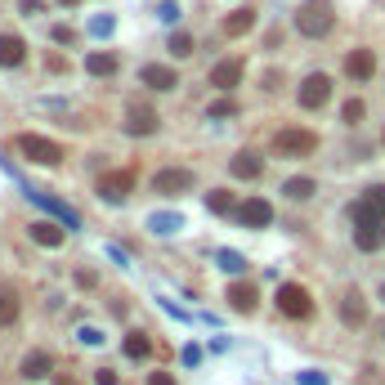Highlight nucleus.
Here are the masks:
<instances>
[{
    "instance_id": "obj_6",
    "label": "nucleus",
    "mask_w": 385,
    "mask_h": 385,
    "mask_svg": "<svg viewBox=\"0 0 385 385\" xmlns=\"http://www.w3.org/2000/svg\"><path fill=\"white\" fill-rule=\"evenodd\" d=\"M296 99H300V107H309V112H314V107H322V103L332 99V77H327V72H309V77L300 81V94H296Z\"/></svg>"
},
{
    "instance_id": "obj_14",
    "label": "nucleus",
    "mask_w": 385,
    "mask_h": 385,
    "mask_svg": "<svg viewBox=\"0 0 385 385\" xmlns=\"http://www.w3.org/2000/svg\"><path fill=\"white\" fill-rule=\"evenodd\" d=\"M139 81H143L148 90H175V86H179V72L166 67V63H148V67L139 72Z\"/></svg>"
},
{
    "instance_id": "obj_13",
    "label": "nucleus",
    "mask_w": 385,
    "mask_h": 385,
    "mask_svg": "<svg viewBox=\"0 0 385 385\" xmlns=\"http://www.w3.org/2000/svg\"><path fill=\"white\" fill-rule=\"evenodd\" d=\"M211 86L215 90H237V86H242V63H237V58H224V63H215L211 67Z\"/></svg>"
},
{
    "instance_id": "obj_4",
    "label": "nucleus",
    "mask_w": 385,
    "mask_h": 385,
    "mask_svg": "<svg viewBox=\"0 0 385 385\" xmlns=\"http://www.w3.org/2000/svg\"><path fill=\"white\" fill-rule=\"evenodd\" d=\"M18 152L27 162H36V166H58V162H63V143L45 139V135H32V130H27V135H18Z\"/></svg>"
},
{
    "instance_id": "obj_29",
    "label": "nucleus",
    "mask_w": 385,
    "mask_h": 385,
    "mask_svg": "<svg viewBox=\"0 0 385 385\" xmlns=\"http://www.w3.org/2000/svg\"><path fill=\"white\" fill-rule=\"evenodd\" d=\"M0 322H5V327H9V322H18V300L9 292H0Z\"/></svg>"
},
{
    "instance_id": "obj_25",
    "label": "nucleus",
    "mask_w": 385,
    "mask_h": 385,
    "mask_svg": "<svg viewBox=\"0 0 385 385\" xmlns=\"http://www.w3.org/2000/svg\"><path fill=\"white\" fill-rule=\"evenodd\" d=\"M148 228L152 233H179V228H184V220H179V215H171V211H157V215H148Z\"/></svg>"
},
{
    "instance_id": "obj_15",
    "label": "nucleus",
    "mask_w": 385,
    "mask_h": 385,
    "mask_svg": "<svg viewBox=\"0 0 385 385\" xmlns=\"http://www.w3.org/2000/svg\"><path fill=\"white\" fill-rule=\"evenodd\" d=\"M341 322H345V327H363V322H367V300H363V292H345L341 296Z\"/></svg>"
},
{
    "instance_id": "obj_18",
    "label": "nucleus",
    "mask_w": 385,
    "mask_h": 385,
    "mask_svg": "<svg viewBox=\"0 0 385 385\" xmlns=\"http://www.w3.org/2000/svg\"><path fill=\"white\" fill-rule=\"evenodd\" d=\"M228 305H233L237 314H251V309L260 305V292L251 282H233V287H228Z\"/></svg>"
},
{
    "instance_id": "obj_22",
    "label": "nucleus",
    "mask_w": 385,
    "mask_h": 385,
    "mask_svg": "<svg viewBox=\"0 0 385 385\" xmlns=\"http://www.w3.org/2000/svg\"><path fill=\"white\" fill-rule=\"evenodd\" d=\"M50 367H54L50 354H41V350L22 358V377H27V381H45V377H50Z\"/></svg>"
},
{
    "instance_id": "obj_5",
    "label": "nucleus",
    "mask_w": 385,
    "mask_h": 385,
    "mask_svg": "<svg viewBox=\"0 0 385 385\" xmlns=\"http://www.w3.org/2000/svg\"><path fill=\"white\" fill-rule=\"evenodd\" d=\"M273 300H278V314H287V318H309L314 314V300H309V292L300 282H282Z\"/></svg>"
},
{
    "instance_id": "obj_3",
    "label": "nucleus",
    "mask_w": 385,
    "mask_h": 385,
    "mask_svg": "<svg viewBox=\"0 0 385 385\" xmlns=\"http://www.w3.org/2000/svg\"><path fill=\"white\" fill-rule=\"evenodd\" d=\"M350 220H354V247L358 251H381L385 247V220L381 215H367V211L350 207Z\"/></svg>"
},
{
    "instance_id": "obj_17",
    "label": "nucleus",
    "mask_w": 385,
    "mask_h": 385,
    "mask_svg": "<svg viewBox=\"0 0 385 385\" xmlns=\"http://www.w3.org/2000/svg\"><path fill=\"white\" fill-rule=\"evenodd\" d=\"M22 58H27V45H22V36L5 32V36H0V67H18Z\"/></svg>"
},
{
    "instance_id": "obj_37",
    "label": "nucleus",
    "mask_w": 385,
    "mask_h": 385,
    "mask_svg": "<svg viewBox=\"0 0 385 385\" xmlns=\"http://www.w3.org/2000/svg\"><path fill=\"white\" fill-rule=\"evenodd\" d=\"M18 9H22L27 18H32V14H45V5H41V0H18Z\"/></svg>"
},
{
    "instance_id": "obj_34",
    "label": "nucleus",
    "mask_w": 385,
    "mask_h": 385,
    "mask_svg": "<svg viewBox=\"0 0 385 385\" xmlns=\"http://www.w3.org/2000/svg\"><path fill=\"white\" fill-rule=\"evenodd\" d=\"M157 18H162V22H175V18H179V5H175V0H162V5H157Z\"/></svg>"
},
{
    "instance_id": "obj_28",
    "label": "nucleus",
    "mask_w": 385,
    "mask_h": 385,
    "mask_svg": "<svg viewBox=\"0 0 385 385\" xmlns=\"http://www.w3.org/2000/svg\"><path fill=\"white\" fill-rule=\"evenodd\" d=\"M215 260H220L224 273H247V260L237 256V251H215Z\"/></svg>"
},
{
    "instance_id": "obj_2",
    "label": "nucleus",
    "mask_w": 385,
    "mask_h": 385,
    "mask_svg": "<svg viewBox=\"0 0 385 385\" xmlns=\"http://www.w3.org/2000/svg\"><path fill=\"white\" fill-rule=\"evenodd\" d=\"M314 148H318V135L305 126H282L273 135V152L278 157H314Z\"/></svg>"
},
{
    "instance_id": "obj_21",
    "label": "nucleus",
    "mask_w": 385,
    "mask_h": 385,
    "mask_svg": "<svg viewBox=\"0 0 385 385\" xmlns=\"http://www.w3.org/2000/svg\"><path fill=\"white\" fill-rule=\"evenodd\" d=\"M354 207H358V211H367V215H381V220H385V184L363 188V197H358Z\"/></svg>"
},
{
    "instance_id": "obj_26",
    "label": "nucleus",
    "mask_w": 385,
    "mask_h": 385,
    "mask_svg": "<svg viewBox=\"0 0 385 385\" xmlns=\"http://www.w3.org/2000/svg\"><path fill=\"white\" fill-rule=\"evenodd\" d=\"M86 67H90V77H112V72H117V54H99V50H94L86 58Z\"/></svg>"
},
{
    "instance_id": "obj_9",
    "label": "nucleus",
    "mask_w": 385,
    "mask_h": 385,
    "mask_svg": "<svg viewBox=\"0 0 385 385\" xmlns=\"http://www.w3.org/2000/svg\"><path fill=\"white\" fill-rule=\"evenodd\" d=\"M27 197H32V202H41V207H45V211H50V215H54V220H58V224H63V228H67V233H72V228H81V215H77V211H72V207H67V202H54V197H50V192H41V188H27Z\"/></svg>"
},
{
    "instance_id": "obj_45",
    "label": "nucleus",
    "mask_w": 385,
    "mask_h": 385,
    "mask_svg": "<svg viewBox=\"0 0 385 385\" xmlns=\"http://www.w3.org/2000/svg\"><path fill=\"white\" fill-rule=\"evenodd\" d=\"M58 5H77V0H58Z\"/></svg>"
},
{
    "instance_id": "obj_16",
    "label": "nucleus",
    "mask_w": 385,
    "mask_h": 385,
    "mask_svg": "<svg viewBox=\"0 0 385 385\" xmlns=\"http://www.w3.org/2000/svg\"><path fill=\"white\" fill-rule=\"evenodd\" d=\"M157 112H152V107H130V112H126V135H157Z\"/></svg>"
},
{
    "instance_id": "obj_39",
    "label": "nucleus",
    "mask_w": 385,
    "mask_h": 385,
    "mask_svg": "<svg viewBox=\"0 0 385 385\" xmlns=\"http://www.w3.org/2000/svg\"><path fill=\"white\" fill-rule=\"evenodd\" d=\"M99 278H94V269H77V287H94Z\"/></svg>"
},
{
    "instance_id": "obj_27",
    "label": "nucleus",
    "mask_w": 385,
    "mask_h": 385,
    "mask_svg": "<svg viewBox=\"0 0 385 385\" xmlns=\"http://www.w3.org/2000/svg\"><path fill=\"white\" fill-rule=\"evenodd\" d=\"M148 354H152V341L143 332H130L126 336V358H148Z\"/></svg>"
},
{
    "instance_id": "obj_1",
    "label": "nucleus",
    "mask_w": 385,
    "mask_h": 385,
    "mask_svg": "<svg viewBox=\"0 0 385 385\" xmlns=\"http://www.w3.org/2000/svg\"><path fill=\"white\" fill-rule=\"evenodd\" d=\"M332 22H336V14H332L327 0H305V5L296 9V32H300V36H309V41L327 36V32H332Z\"/></svg>"
},
{
    "instance_id": "obj_38",
    "label": "nucleus",
    "mask_w": 385,
    "mask_h": 385,
    "mask_svg": "<svg viewBox=\"0 0 385 385\" xmlns=\"http://www.w3.org/2000/svg\"><path fill=\"white\" fill-rule=\"evenodd\" d=\"M300 385H327V377L322 372H300Z\"/></svg>"
},
{
    "instance_id": "obj_23",
    "label": "nucleus",
    "mask_w": 385,
    "mask_h": 385,
    "mask_svg": "<svg viewBox=\"0 0 385 385\" xmlns=\"http://www.w3.org/2000/svg\"><path fill=\"white\" fill-rule=\"evenodd\" d=\"M314 179H309V175H296V179H287V184H282V192H287V197H292V202H305V197H314Z\"/></svg>"
},
{
    "instance_id": "obj_41",
    "label": "nucleus",
    "mask_w": 385,
    "mask_h": 385,
    "mask_svg": "<svg viewBox=\"0 0 385 385\" xmlns=\"http://www.w3.org/2000/svg\"><path fill=\"white\" fill-rule=\"evenodd\" d=\"M148 385H175V377H171V372H152Z\"/></svg>"
},
{
    "instance_id": "obj_36",
    "label": "nucleus",
    "mask_w": 385,
    "mask_h": 385,
    "mask_svg": "<svg viewBox=\"0 0 385 385\" xmlns=\"http://www.w3.org/2000/svg\"><path fill=\"white\" fill-rule=\"evenodd\" d=\"M54 41H58V45H72V41H77V32H72L67 22H58V27H54Z\"/></svg>"
},
{
    "instance_id": "obj_8",
    "label": "nucleus",
    "mask_w": 385,
    "mask_h": 385,
    "mask_svg": "<svg viewBox=\"0 0 385 385\" xmlns=\"http://www.w3.org/2000/svg\"><path fill=\"white\" fill-rule=\"evenodd\" d=\"M135 192V171H107L99 179V197L103 202H126Z\"/></svg>"
},
{
    "instance_id": "obj_35",
    "label": "nucleus",
    "mask_w": 385,
    "mask_h": 385,
    "mask_svg": "<svg viewBox=\"0 0 385 385\" xmlns=\"http://www.w3.org/2000/svg\"><path fill=\"white\" fill-rule=\"evenodd\" d=\"M77 336H81V345H103V332L99 327H81Z\"/></svg>"
},
{
    "instance_id": "obj_12",
    "label": "nucleus",
    "mask_w": 385,
    "mask_h": 385,
    "mask_svg": "<svg viewBox=\"0 0 385 385\" xmlns=\"http://www.w3.org/2000/svg\"><path fill=\"white\" fill-rule=\"evenodd\" d=\"M27 233H32V242H36V247H45V251H54V247H63V242H67V228H63V224H54V220H36Z\"/></svg>"
},
{
    "instance_id": "obj_32",
    "label": "nucleus",
    "mask_w": 385,
    "mask_h": 385,
    "mask_svg": "<svg viewBox=\"0 0 385 385\" xmlns=\"http://www.w3.org/2000/svg\"><path fill=\"white\" fill-rule=\"evenodd\" d=\"M363 112H367V107H363V99H350V103L341 107V117H345L350 126H358V122H363Z\"/></svg>"
},
{
    "instance_id": "obj_42",
    "label": "nucleus",
    "mask_w": 385,
    "mask_h": 385,
    "mask_svg": "<svg viewBox=\"0 0 385 385\" xmlns=\"http://www.w3.org/2000/svg\"><path fill=\"white\" fill-rule=\"evenodd\" d=\"M94 385H117V377H112V372L103 367V372H94Z\"/></svg>"
},
{
    "instance_id": "obj_30",
    "label": "nucleus",
    "mask_w": 385,
    "mask_h": 385,
    "mask_svg": "<svg viewBox=\"0 0 385 385\" xmlns=\"http://www.w3.org/2000/svg\"><path fill=\"white\" fill-rule=\"evenodd\" d=\"M171 54H175V58H188V54H192V36H188V32H175V36H171Z\"/></svg>"
},
{
    "instance_id": "obj_40",
    "label": "nucleus",
    "mask_w": 385,
    "mask_h": 385,
    "mask_svg": "<svg viewBox=\"0 0 385 385\" xmlns=\"http://www.w3.org/2000/svg\"><path fill=\"white\" fill-rule=\"evenodd\" d=\"M197 358H202V350H197V345H188V350H184V367H197Z\"/></svg>"
},
{
    "instance_id": "obj_46",
    "label": "nucleus",
    "mask_w": 385,
    "mask_h": 385,
    "mask_svg": "<svg viewBox=\"0 0 385 385\" xmlns=\"http://www.w3.org/2000/svg\"><path fill=\"white\" fill-rule=\"evenodd\" d=\"M381 336H385V322H381Z\"/></svg>"
},
{
    "instance_id": "obj_31",
    "label": "nucleus",
    "mask_w": 385,
    "mask_h": 385,
    "mask_svg": "<svg viewBox=\"0 0 385 385\" xmlns=\"http://www.w3.org/2000/svg\"><path fill=\"white\" fill-rule=\"evenodd\" d=\"M112 27H117L112 14H94V18H90V32H94V36H112Z\"/></svg>"
},
{
    "instance_id": "obj_44",
    "label": "nucleus",
    "mask_w": 385,
    "mask_h": 385,
    "mask_svg": "<svg viewBox=\"0 0 385 385\" xmlns=\"http://www.w3.org/2000/svg\"><path fill=\"white\" fill-rule=\"evenodd\" d=\"M377 296H381V300H385V282H381V292H377Z\"/></svg>"
},
{
    "instance_id": "obj_24",
    "label": "nucleus",
    "mask_w": 385,
    "mask_h": 385,
    "mask_svg": "<svg viewBox=\"0 0 385 385\" xmlns=\"http://www.w3.org/2000/svg\"><path fill=\"white\" fill-rule=\"evenodd\" d=\"M207 211H215V215H233V211H237L233 192H228V188H215V192H207Z\"/></svg>"
},
{
    "instance_id": "obj_7",
    "label": "nucleus",
    "mask_w": 385,
    "mask_h": 385,
    "mask_svg": "<svg viewBox=\"0 0 385 385\" xmlns=\"http://www.w3.org/2000/svg\"><path fill=\"white\" fill-rule=\"evenodd\" d=\"M152 188H157L162 197L188 192V188H192V171H188V166H166V171H157V175H152Z\"/></svg>"
},
{
    "instance_id": "obj_43",
    "label": "nucleus",
    "mask_w": 385,
    "mask_h": 385,
    "mask_svg": "<svg viewBox=\"0 0 385 385\" xmlns=\"http://www.w3.org/2000/svg\"><path fill=\"white\" fill-rule=\"evenodd\" d=\"M58 385H77V381H72V377H63V381H58Z\"/></svg>"
},
{
    "instance_id": "obj_33",
    "label": "nucleus",
    "mask_w": 385,
    "mask_h": 385,
    "mask_svg": "<svg viewBox=\"0 0 385 385\" xmlns=\"http://www.w3.org/2000/svg\"><path fill=\"white\" fill-rule=\"evenodd\" d=\"M233 112H237L233 99H215V103H211V122H220V117H233Z\"/></svg>"
},
{
    "instance_id": "obj_47",
    "label": "nucleus",
    "mask_w": 385,
    "mask_h": 385,
    "mask_svg": "<svg viewBox=\"0 0 385 385\" xmlns=\"http://www.w3.org/2000/svg\"><path fill=\"white\" fill-rule=\"evenodd\" d=\"M381 143H385V135H381Z\"/></svg>"
},
{
    "instance_id": "obj_10",
    "label": "nucleus",
    "mask_w": 385,
    "mask_h": 385,
    "mask_svg": "<svg viewBox=\"0 0 385 385\" xmlns=\"http://www.w3.org/2000/svg\"><path fill=\"white\" fill-rule=\"evenodd\" d=\"M233 215H237V220H242L247 228H269V224H273V207H269L264 197H247Z\"/></svg>"
},
{
    "instance_id": "obj_20",
    "label": "nucleus",
    "mask_w": 385,
    "mask_h": 385,
    "mask_svg": "<svg viewBox=\"0 0 385 385\" xmlns=\"http://www.w3.org/2000/svg\"><path fill=\"white\" fill-rule=\"evenodd\" d=\"M228 171H233L237 179H260V171H264V162L256 157V152H237V157L228 162Z\"/></svg>"
},
{
    "instance_id": "obj_11",
    "label": "nucleus",
    "mask_w": 385,
    "mask_h": 385,
    "mask_svg": "<svg viewBox=\"0 0 385 385\" xmlns=\"http://www.w3.org/2000/svg\"><path fill=\"white\" fill-rule=\"evenodd\" d=\"M372 72H377V54H372L367 45H358V50L345 54V77L350 81H372Z\"/></svg>"
},
{
    "instance_id": "obj_19",
    "label": "nucleus",
    "mask_w": 385,
    "mask_h": 385,
    "mask_svg": "<svg viewBox=\"0 0 385 385\" xmlns=\"http://www.w3.org/2000/svg\"><path fill=\"white\" fill-rule=\"evenodd\" d=\"M251 27H256V9L247 5V9H233V14L224 18V27H220V32H224V36H247Z\"/></svg>"
}]
</instances>
